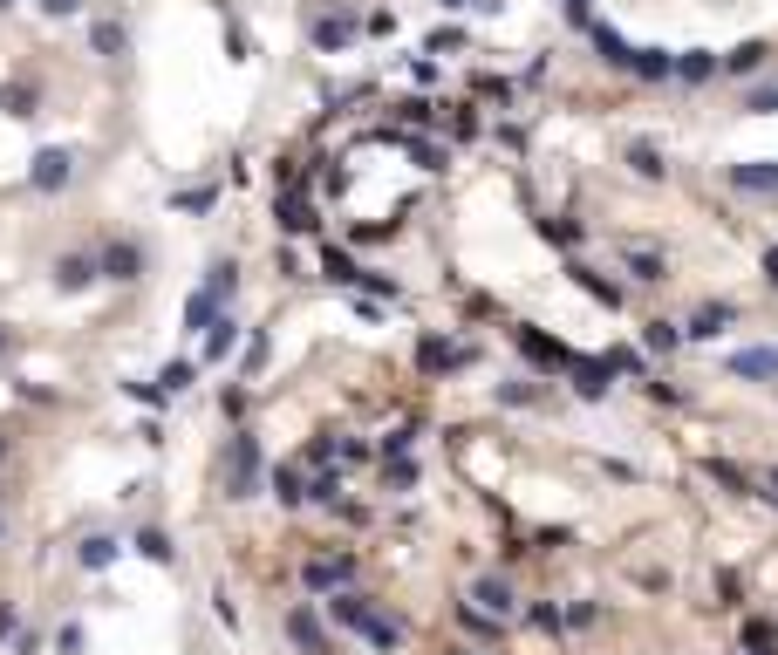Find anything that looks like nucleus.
<instances>
[{"mask_svg": "<svg viewBox=\"0 0 778 655\" xmlns=\"http://www.w3.org/2000/svg\"><path fill=\"white\" fill-rule=\"evenodd\" d=\"M273 499H280V505H301V499H308V478H301V464H273Z\"/></svg>", "mask_w": 778, "mask_h": 655, "instance_id": "9", "label": "nucleus"}, {"mask_svg": "<svg viewBox=\"0 0 778 655\" xmlns=\"http://www.w3.org/2000/svg\"><path fill=\"white\" fill-rule=\"evenodd\" d=\"M280 232H314V205H308V192H287V198H280Z\"/></svg>", "mask_w": 778, "mask_h": 655, "instance_id": "10", "label": "nucleus"}, {"mask_svg": "<svg viewBox=\"0 0 778 655\" xmlns=\"http://www.w3.org/2000/svg\"><path fill=\"white\" fill-rule=\"evenodd\" d=\"M519 348H526L540 369H581V362H574V355H567L560 342H546V335H533V328H519Z\"/></svg>", "mask_w": 778, "mask_h": 655, "instance_id": "6", "label": "nucleus"}, {"mask_svg": "<svg viewBox=\"0 0 778 655\" xmlns=\"http://www.w3.org/2000/svg\"><path fill=\"white\" fill-rule=\"evenodd\" d=\"M62 178H69V157H62V151H41L35 157V185H62Z\"/></svg>", "mask_w": 778, "mask_h": 655, "instance_id": "20", "label": "nucleus"}, {"mask_svg": "<svg viewBox=\"0 0 778 655\" xmlns=\"http://www.w3.org/2000/svg\"><path fill=\"white\" fill-rule=\"evenodd\" d=\"M731 321H738V308H731V301H710V308L690 314V335H697V342H710V335H724Z\"/></svg>", "mask_w": 778, "mask_h": 655, "instance_id": "8", "label": "nucleus"}, {"mask_svg": "<svg viewBox=\"0 0 778 655\" xmlns=\"http://www.w3.org/2000/svg\"><path fill=\"white\" fill-rule=\"evenodd\" d=\"M458 655H471V649H458Z\"/></svg>", "mask_w": 778, "mask_h": 655, "instance_id": "33", "label": "nucleus"}, {"mask_svg": "<svg viewBox=\"0 0 778 655\" xmlns=\"http://www.w3.org/2000/svg\"><path fill=\"white\" fill-rule=\"evenodd\" d=\"M744 655H778V628H772L765 615L744 621Z\"/></svg>", "mask_w": 778, "mask_h": 655, "instance_id": "11", "label": "nucleus"}, {"mask_svg": "<svg viewBox=\"0 0 778 655\" xmlns=\"http://www.w3.org/2000/svg\"><path fill=\"white\" fill-rule=\"evenodd\" d=\"M321 273H328L335 287H369V273L355 267V260L342 253V246H321Z\"/></svg>", "mask_w": 778, "mask_h": 655, "instance_id": "7", "label": "nucleus"}, {"mask_svg": "<svg viewBox=\"0 0 778 655\" xmlns=\"http://www.w3.org/2000/svg\"><path fill=\"white\" fill-rule=\"evenodd\" d=\"M55 280H62V287H89V260H62V267H55Z\"/></svg>", "mask_w": 778, "mask_h": 655, "instance_id": "26", "label": "nucleus"}, {"mask_svg": "<svg viewBox=\"0 0 778 655\" xmlns=\"http://www.w3.org/2000/svg\"><path fill=\"white\" fill-rule=\"evenodd\" d=\"M765 55H772V48H765V41H744L738 55H731V62H724V69H731V76H751V69H758V62H765Z\"/></svg>", "mask_w": 778, "mask_h": 655, "instance_id": "23", "label": "nucleus"}, {"mask_svg": "<svg viewBox=\"0 0 778 655\" xmlns=\"http://www.w3.org/2000/svg\"><path fill=\"white\" fill-rule=\"evenodd\" d=\"M676 76H690V82L717 76V55H710V48H690V55H683V62H676Z\"/></svg>", "mask_w": 778, "mask_h": 655, "instance_id": "19", "label": "nucleus"}, {"mask_svg": "<svg viewBox=\"0 0 778 655\" xmlns=\"http://www.w3.org/2000/svg\"><path fill=\"white\" fill-rule=\"evenodd\" d=\"M0 7H14V0H0Z\"/></svg>", "mask_w": 778, "mask_h": 655, "instance_id": "31", "label": "nucleus"}, {"mask_svg": "<svg viewBox=\"0 0 778 655\" xmlns=\"http://www.w3.org/2000/svg\"><path fill=\"white\" fill-rule=\"evenodd\" d=\"M287 635H294V642H301L308 655H342L335 642H328V635H321V621H314L308 608H294V615H287Z\"/></svg>", "mask_w": 778, "mask_h": 655, "instance_id": "5", "label": "nucleus"}, {"mask_svg": "<svg viewBox=\"0 0 778 655\" xmlns=\"http://www.w3.org/2000/svg\"><path fill=\"white\" fill-rule=\"evenodd\" d=\"M738 376H778V348H751V355H738Z\"/></svg>", "mask_w": 778, "mask_h": 655, "instance_id": "21", "label": "nucleus"}, {"mask_svg": "<svg viewBox=\"0 0 778 655\" xmlns=\"http://www.w3.org/2000/svg\"><path fill=\"white\" fill-rule=\"evenodd\" d=\"M0 348H7V335H0Z\"/></svg>", "mask_w": 778, "mask_h": 655, "instance_id": "32", "label": "nucleus"}, {"mask_svg": "<svg viewBox=\"0 0 778 655\" xmlns=\"http://www.w3.org/2000/svg\"><path fill=\"white\" fill-rule=\"evenodd\" d=\"M41 14H82V0H41Z\"/></svg>", "mask_w": 778, "mask_h": 655, "instance_id": "28", "label": "nucleus"}, {"mask_svg": "<svg viewBox=\"0 0 778 655\" xmlns=\"http://www.w3.org/2000/svg\"><path fill=\"white\" fill-rule=\"evenodd\" d=\"M710 478H717V485H724V492H744V499H758V478H751V471H738V464L710 458Z\"/></svg>", "mask_w": 778, "mask_h": 655, "instance_id": "12", "label": "nucleus"}, {"mask_svg": "<svg viewBox=\"0 0 778 655\" xmlns=\"http://www.w3.org/2000/svg\"><path fill=\"white\" fill-rule=\"evenodd\" d=\"M758 499H772V505H778V471H765V478H758Z\"/></svg>", "mask_w": 778, "mask_h": 655, "instance_id": "29", "label": "nucleus"}, {"mask_svg": "<svg viewBox=\"0 0 778 655\" xmlns=\"http://www.w3.org/2000/svg\"><path fill=\"white\" fill-rule=\"evenodd\" d=\"M328 621H342V628H355V635H362V642H369V649H396V642H403V628H396V621L389 615H376V608H369V594H328Z\"/></svg>", "mask_w": 778, "mask_h": 655, "instance_id": "1", "label": "nucleus"}, {"mask_svg": "<svg viewBox=\"0 0 778 655\" xmlns=\"http://www.w3.org/2000/svg\"><path fill=\"white\" fill-rule=\"evenodd\" d=\"M424 362H430V369H465L471 348L465 342H424Z\"/></svg>", "mask_w": 778, "mask_h": 655, "instance_id": "15", "label": "nucleus"}, {"mask_svg": "<svg viewBox=\"0 0 778 655\" xmlns=\"http://www.w3.org/2000/svg\"><path fill=\"white\" fill-rule=\"evenodd\" d=\"M349 35H355L349 14H321V21H314V41H321V48H342Z\"/></svg>", "mask_w": 778, "mask_h": 655, "instance_id": "17", "label": "nucleus"}, {"mask_svg": "<svg viewBox=\"0 0 778 655\" xmlns=\"http://www.w3.org/2000/svg\"><path fill=\"white\" fill-rule=\"evenodd\" d=\"M574 280H581L587 294H594V301H608V308H622V287H615V280H601V273L594 267H574Z\"/></svg>", "mask_w": 778, "mask_h": 655, "instance_id": "18", "label": "nucleus"}, {"mask_svg": "<svg viewBox=\"0 0 778 655\" xmlns=\"http://www.w3.org/2000/svg\"><path fill=\"white\" fill-rule=\"evenodd\" d=\"M628 164H635L642 178H662V151H656V144H635V151H628Z\"/></svg>", "mask_w": 778, "mask_h": 655, "instance_id": "25", "label": "nucleus"}, {"mask_svg": "<svg viewBox=\"0 0 778 655\" xmlns=\"http://www.w3.org/2000/svg\"><path fill=\"white\" fill-rule=\"evenodd\" d=\"M642 342L656 348V355H669V348L683 342V328H676V321H649V328H642Z\"/></svg>", "mask_w": 778, "mask_h": 655, "instance_id": "22", "label": "nucleus"}, {"mask_svg": "<svg viewBox=\"0 0 778 655\" xmlns=\"http://www.w3.org/2000/svg\"><path fill=\"white\" fill-rule=\"evenodd\" d=\"M233 342H239L233 321H212V328H205V362H226V355H233Z\"/></svg>", "mask_w": 778, "mask_h": 655, "instance_id": "16", "label": "nucleus"}, {"mask_svg": "<svg viewBox=\"0 0 778 655\" xmlns=\"http://www.w3.org/2000/svg\"><path fill=\"white\" fill-rule=\"evenodd\" d=\"M383 485L410 492V485H417V464H410V458H383Z\"/></svg>", "mask_w": 778, "mask_h": 655, "instance_id": "24", "label": "nucleus"}, {"mask_svg": "<svg viewBox=\"0 0 778 655\" xmlns=\"http://www.w3.org/2000/svg\"><path fill=\"white\" fill-rule=\"evenodd\" d=\"M731 185H744V192H778V164H738Z\"/></svg>", "mask_w": 778, "mask_h": 655, "instance_id": "13", "label": "nucleus"}, {"mask_svg": "<svg viewBox=\"0 0 778 655\" xmlns=\"http://www.w3.org/2000/svg\"><path fill=\"white\" fill-rule=\"evenodd\" d=\"M308 587L314 594H349L355 587V560L349 553H314L308 560Z\"/></svg>", "mask_w": 778, "mask_h": 655, "instance_id": "2", "label": "nucleus"}, {"mask_svg": "<svg viewBox=\"0 0 778 655\" xmlns=\"http://www.w3.org/2000/svg\"><path fill=\"white\" fill-rule=\"evenodd\" d=\"M192 383V362H171V369H164V376H157V389H164V396H178V389Z\"/></svg>", "mask_w": 778, "mask_h": 655, "instance_id": "27", "label": "nucleus"}, {"mask_svg": "<svg viewBox=\"0 0 778 655\" xmlns=\"http://www.w3.org/2000/svg\"><path fill=\"white\" fill-rule=\"evenodd\" d=\"M622 260H628L635 280H662V253H656V246H622Z\"/></svg>", "mask_w": 778, "mask_h": 655, "instance_id": "14", "label": "nucleus"}, {"mask_svg": "<svg viewBox=\"0 0 778 655\" xmlns=\"http://www.w3.org/2000/svg\"><path fill=\"white\" fill-rule=\"evenodd\" d=\"M765 280L778 287V246H765Z\"/></svg>", "mask_w": 778, "mask_h": 655, "instance_id": "30", "label": "nucleus"}, {"mask_svg": "<svg viewBox=\"0 0 778 655\" xmlns=\"http://www.w3.org/2000/svg\"><path fill=\"white\" fill-rule=\"evenodd\" d=\"M253 471H260V451H253V437L239 430L233 437V464H226V492H253Z\"/></svg>", "mask_w": 778, "mask_h": 655, "instance_id": "4", "label": "nucleus"}, {"mask_svg": "<svg viewBox=\"0 0 778 655\" xmlns=\"http://www.w3.org/2000/svg\"><path fill=\"white\" fill-rule=\"evenodd\" d=\"M471 608H485L492 621H512V615H519V601H512V587H506L499 574H485L478 587H471Z\"/></svg>", "mask_w": 778, "mask_h": 655, "instance_id": "3", "label": "nucleus"}]
</instances>
